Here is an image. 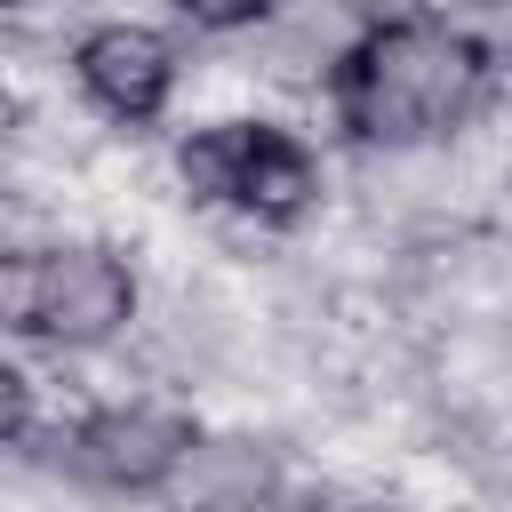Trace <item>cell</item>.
<instances>
[{"instance_id":"cell-1","label":"cell","mask_w":512,"mask_h":512,"mask_svg":"<svg viewBox=\"0 0 512 512\" xmlns=\"http://www.w3.org/2000/svg\"><path fill=\"white\" fill-rule=\"evenodd\" d=\"M480 88H488V48L448 16H384L328 72L336 120L360 144H424L456 128L480 104Z\"/></svg>"},{"instance_id":"cell-2","label":"cell","mask_w":512,"mask_h":512,"mask_svg":"<svg viewBox=\"0 0 512 512\" xmlns=\"http://www.w3.org/2000/svg\"><path fill=\"white\" fill-rule=\"evenodd\" d=\"M176 176H184L192 200L240 208V216H256V224H296V216L320 200L312 152H304L288 128H264V120L192 128V136L176 144Z\"/></svg>"},{"instance_id":"cell-3","label":"cell","mask_w":512,"mask_h":512,"mask_svg":"<svg viewBox=\"0 0 512 512\" xmlns=\"http://www.w3.org/2000/svg\"><path fill=\"white\" fill-rule=\"evenodd\" d=\"M136 320V272L112 248H48L8 264V328L56 352H96Z\"/></svg>"},{"instance_id":"cell-4","label":"cell","mask_w":512,"mask_h":512,"mask_svg":"<svg viewBox=\"0 0 512 512\" xmlns=\"http://www.w3.org/2000/svg\"><path fill=\"white\" fill-rule=\"evenodd\" d=\"M192 448H200V424L160 400H120V408H96L64 432L72 472L112 496H168V480L184 472Z\"/></svg>"},{"instance_id":"cell-5","label":"cell","mask_w":512,"mask_h":512,"mask_svg":"<svg viewBox=\"0 0 512 512\" xmlns=\"http://www.w3.org/2000/svg\"><path fill=\"white\" fill-rule=\"evenodd\" d=\"M72 72H80V96H88L96 112L128 120V128L160 120V112H168V96H176V48H168L152 24H128V16H120V24L80 32Z\"/></svg>"},{"instance_id":"cell-6","label":"cell","mask_w":512,"mask_h":512,"mask_svg":"<svg viewBox=\"0 0 512 512\" xmlns=\"http://www.w3.org/2000/svg\"><path fill=\"white\" fill-rule=\"evenodd\" d=\"M272 488H280V456L264 440H240V432L208 440L200 432V448L168 480V504L176 512H272Z\"/></svg>"},{"instance_id":"cell-7","label":"cell","mask_w":512,"mask_h":512,"mask_svg":"<svg viewBox=\"0 0 512 512\" xmlns=\"http://www.w3.org/2000/svg\"><path fill=\"white\" fill-rule=\"evenodd\" d=\"M176 16L200 32H240V24H264L272 0H176Z\"/></svg>"},{"instance_id":"cell-8","label":"cell","mask_w":512,"mask_h":512,"mask_svg":"<svg viewBox=\"0 0 512 512\" xmlns=\"http://www.w3.org/2000/svg\"><path fill=\"white\" fill-rule=\"evenodd\" d=\"M0 392H8V448H32V376H24V368H8V376H0Z\"/></svg>"},{"instance_id":"cell-9","label":"cell","mask_w":512,"mask_h":512,"mask_svg":"<svg viewBox=\"0 0 512 512\" xmlns=\"http://www.w3.org/2000/svg\"><path fill=\"white\" fill-rule=\"evenodd\" d=\"M288 512H352V504H328V496H304V504H288Z\"/></svg>"},{"instance_id":"cell-10","label":"cell","mask_w":512,"mask_h":512,"mask_svg":"<svg viewBox=\"0 0 512 512\" xmlns=\"http://www.w3.org/2000/svg\"><path fill=\"white\" fill-rule=\"evenodd\" d=\"M504 192H512V176H504Z\"/></svg>"}]
</instances>
